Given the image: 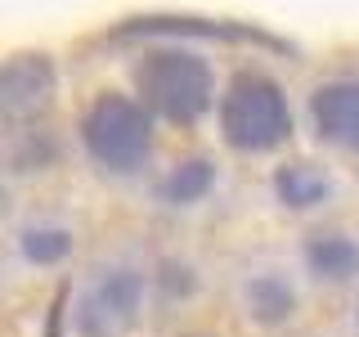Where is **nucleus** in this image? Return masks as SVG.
<instances>
[{
    "mask_svg": "<svg viewBox=\"0 0 359 337\" xmlns=\"http://www.w3.org/2000/svg\"><path fill=\"white\" fill-rule=\"evenodd\" d=\"M274 189H278V198H283L287 207H314V202H323L332 194L328 176H323L319 166H310V162L283 166V171L274 176Z\"/></svg>",
    "mask_w": 359,
    "mask_h": 337,
    "instance_id": "8",
    "label": "nucleus"
},
{
    "mask_svg": "<svg viewBox=\"0 0 359 337\" xmlns=\"http://www.w3.org/2000/svg\"><path fill=\"white\" fill-rule=\"evenodd\" d=\"M220 131L224 144L238 153H265L283 144L292 131L283 90L261 72H238L220 99Z\"/></svg>",
    "mask_w": 359,
    "mask_h": 337,
    "instance_id": "1",
    "label": "nucleus"
},
{
    "mask_svg": "<svg viewBox=\"0 0 359 337\" xmlns=\"http://www.w3.org/2000/svg\"><path fill=\"white\" fill-rule=\"evenodd\" d=\"M306 265L319 279L341 284V279L359 275V243L346 239V234H314V239L306 243Z\"/></svg>",
    "mask_w": 359,
    "mask_h": 337,
    "instance_id": "7",
    "label": "nucleus"
},
{
    "mask_svg": "<svg viewBox=\"0 0 359 337\" xmlns=\"http://www.w3.org/2000/svg\"><path fill=\"white\" fill-rule=\"evenodd\" d=\"M247 306H252V315L261 324H283V319H292L297 297H292V288L283 279L261 275V279H252V288H247Z\"/></svg>",
    "mask_w": 359,
    "mask_h": 337,
    "instance_id": "9",
    "label": "nucleus"
},
{
    "mask_svg": "<svg viewBox=\"0 0 359 337\" xmlns=\"http://www.w3.org/2000/svg\"><path fill=\"white\" fill-rule=\"evenodd\" d=\"M135 81H140L144 104L157 108L162 117L180 121V126L198 121L202 112L211 108V72H207V63H202L198 54L162 50L140 67Z\"/></svg>",
    "mask_w": 359,
    "mask_h": 337,
    "instance_id": "2",
    "label": "nucleus"
},
{
    "mask_svg": "<svg viewBox=\"0 0 359 337\" xmlns=\"http://www.w3.org/2000/svg\"><path fill=\"white\" fill-rule=\"evenodd\" d=\"M50 95H54V67L45 54H18V59L5 63V72H0V108H5V121L36 117L50 104Z\"/></svg>",
    "mask_w": 359,
    "mask_h": 337,
    "instance_id": "5",
    "label": "nucleus"
},
{
    "mask_svg": "<svg viewBox=\"0 0 359 337\" xmlns=\"http://www.w3.org/2000/svg\"><path fill=\"white\" fill-rule=\"evenodd\" d=\"M81 140H86V149L99 166H108V171H135L149 157L153 131H149V117H144V108L135 99L104 95L86 112Z\"/></svg>",
    "mask_w": 359,
    "mask_h": 337,
    "instance_id": "3",
    "label": "nucleus"
},
{
    "mask_svg": "<svg viewBox=\"0 0 359 337\" xmlns=\"http://www.w3.org/2000/svg\"><path fill=\"white\" fill-rule=\"evenodd\" d=\"M72 252V234L67 230H27L22 234V256L36 265H50V261H63Z\"/></svg>",
    "mask_w": 359,
    "mask_h": 337,
    "instance_id": "11",
    "label": "nucleus"
},
{
    "mask_svg": "<svg viewBox=\"0 0 359 337\" xmlns=\"http://www.w3.org/2000/svg\"><path fill=\"white\" fill-rule=\"evenodd\" d=\"M140 292H144V279L135 270H108L86 292L81 310H76V329L86 337H117L140 310Z\"/></svg>",
    "mask_w": 359,
    "mask_h": 337,
    "instance_id": "4",
    "label": "nucleus"
},
{
    "mask_svg": "<svg viewBox=\"0 0 359 337\" xmlns=\"http://www.w3.org/2000/svg\"><path fill=\"white\" fill-rule=\"evenodd\" d=\"M314 131L328 144L359 149V81H332L310 99Z\"/></svg>",
    "mask_w": 359,
    "mask_h": 337,
    "instance_id": "6",
    "label": "nucleus"
},
{
    "mask_svg": "<svg viewBox=\"0 0 359 337\" xmlns=\"http://www.w3.org/2000/svg\"><path fill=\"white\" fill-rule=\"evenodd\" d=\"M211 189V166L207 162H184L162 180V198L166 202H198Z\"/></svg>",
    "mask_w": 359,
    "mask_h": 337,
    "instance_id": "10",
    "label": "nucleus"
}]
</instances>
